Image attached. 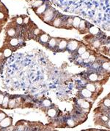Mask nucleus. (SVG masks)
<instances>
[{
	"mask_svg": "<svg viewBox=\"0 0 110 131\" xmlns=\"http://www.w3.org/2000/svg\"><path fill=\"white\" fill-rule=\"evenodd\" d=\"M57 12L55 10L53 7H49L46 11L43 13V15L40 18L42 19L46 23L51 24V23L54 21V19L56 18Z\"/></svg>",
	"mask_w": 110,
	"mask_h": 131,
	"instance_id": "1",
	"label": "nucleus"
},
{
	"mask_svg": "<svg viewBox=\"0 0 110 131\" xmlns=\"http://www.w3.org/2000/svg\"><path fill=\"white\" fill-rule=\"evenodd\" d=\"M49 8V5L46 2H45L42 5H40V7L33 9V10L35 11V14L37 16H38L40 18L43 15V13L46 11V10Z\"/></svg>",
	"mask_w": 110,
	"mask_h": 131,
	"instance_id": "2",
	"label": "nucleus"
},
{
	"mask_svg": "<svg viewBox=\"0 0 110 131\" xmlns=\"http://www.w3.org/2000/svg\"><path fill=\"white\" fill-rule=\"evenodd\" d=\"M12 118L10 116H6V117L0 122V127L1 128H5L8 127L12 125Z\"/></svg>",
	"mask_w": 110,
	"mask_h": 131,
	"instance_id": "3",
	"label": "nucleus"
},
{
	"mask_svg": "<svg viewBox=\"0 0 110 131\" xmlns=\"http://www.w3.org/2000/svg\"><path fill=\"white\" fill-rule=\"evenodd\" d=\"M49 39H50V37L47 34H45L43 32L39 36V41L41 43H42V44L48 43V42L49 41Z\"/></svg>",
	"mask_w": 110,
	"mask_h": 131,
	"instance_id": "4",
	"label": "nucleus"
},
{
	"mask_svg": "<svg viewBox=\"0 0 110 131\" xmlns=\"http://www.w3.org/2000/svg\"><path fill=\"white\" fill-rule=\"evenodd\" d=\"M78 45H79V42L76 40H71L68 42L67 47H68L70 50H75L77 47H78Z\"/></svg>",
	"mask_w": 110,
	"mask_h": 131,
	"instance_id": "5",
	"label": "nucleus"
},
{
	"mask_svg": "<svg viewBox=\"0 0 110 131\" xmlns=\"http://www.w3.org/2000/svg\"><path fill=\"white\" fill-rule=\"evenodd\" d=\"M7 34L9 37H14V36H16V30L14 27H10L7 29Z\"/></svg>",
	"mask_w": 110,
	"mask_h": 131,
	"instance_id": "6",
	"label": "nucleus"
},
{
	"mask_svg": "<svg viewBox=\"0 0 110 131\" xmlns=\"http://www.w3.org/2000/svg\"><path fill=\"white\" fill-rule=\"evenodd\" d=\"M57 44V39L56 38H51L49 41L48 42V45L50 47H56Z\"/></svg>",
	"mask_w": 110,
	"mask_h": 131,
	"instance_id": "7",
	"label": "nucleus"
},
{
	"mask_svg": "<svg viewBox=\"0 0 110 131\" xmlns=\"http://www.w3.org/2000/svg\"><path fill=\"white\" fill-rule=\"evenodd\" d=\"M9 100H10V98H9V96L8 95H5L4 97V99H3V102H2V108L3 109H8V104H9Z\"/></svg>",
	"mask_w": 110,
	"mask_h": 131,
	"instance_id": "8",
	"label": "nucleus"
},
{
	"mask_svg": "<svg viewBox=\"0 0 110 131\" xmlns=\"http://www.w3.org/2000/svg\"><path fill=\"white\" fill-rule=\"evenodd\" d=\"M81 18H79V17H75L73 19V27L75 28H78L79 26V24H80V22H81Z\"/></svg>",
	"mask_w": 110,
	"mask_h": 131,
	"instance_id": "9",
	"label": "nucleus"
},
{
	"mask_svg": "<svg viewBox=\"0 0 110 131\" xmlns=\"http://www.w3.org/2000/svg\"><path fill=\"white\" fill-rule=\"evenodd\" d=\"M10 45L12 47H16L19 45V40L17 39V38H14V37H12L10 40Z\"/></svg>",
	"mask_w": 110,
	"mask_h": 131,
	"instance_id": "10",
	"label": "nucleus"
},
{
	"mask_svg": "<svg viewBox=\"0 0 110 131\" xmlns=\"http://www.w3.org/2000/svg\"><path fill=\"white\" fill-rule=\"evenodd\" d=\"M44 2H45L44 0H35L34 3L32 4V9H35V8H37V7H40V5H42Z\"/></svg>",
	"mask_w": 110,
	"mask_h": 131,
	"instance_id": "11",
	"label": "nucleus"
},
{
	"mask_svg": "<svg viewBox=\"0 0 110 131\" xmlns=\"http://www.w3.org/2000/svg\"><path fill=\"white\" fill-rule=\"evenodd\" d=\"M67 45V42L65 39H61V41H60L58 47L60 50H64Z\"/></svg>",
	"mask_w": 110,
	"mask_h": 131,
	"instance_id": "12",
	"label": "nucleus"
},
{
	"mask_svg": "<svg viewBox=\"0 0 110 131\" xmlns=\"http://www.w3.org/2000/svg\"><path fill=\"white\" fill-rule=\"evenodd\" d=\"M81 95H83L85 98H90L92 96V92L88 90L87 88L86 89H83L81 90Z\"/></svg>",
	"mask_w": 110,
	"mask_h": 131,
	"instance_id": "13",
	"label": "nucleus"
},
{
	"mask_svg": "<svg viewBox=\"0 0 110 131\" xmlns=\"http://www.w3.org/2000/svg\"><path fill=\"white\" fill-rule=\"evenodd\" d=\"M16 99L12 98L9 100L8 109H13L14 107H16Z\"/></svg>",
	"mask_w": 110,
	"mask_h": 131,
	"instance_id": "14",
	"label": "nucleus"
},
{
	"mask_svg": "<svg viewBox=\"0 0 110 131\" xmlns=\"http://www.w3.org/2000/svg\"><path fill=\"white\" fill-rule=\"evenodd\" d=\"M90 32L93 34V35H95V34H97L98 32H99V29L97 28V27H95V26H90Z\"/></svg>",
	"mask_w": 110,
	"mask_h": 131,
	"instance_id": "15",
	"label": "nucleus"
},
{
	"mask_svg": "<svg viewBox=\"0 0 110 131\" xmlns=\"http://www.w3.org/2000/svg\"><path fill=\"white\" fill-rule=\"evenodd\" d=\"M79 106L82 108V109H89L90 108V103L88 101H87V100H85V99H84V100L81 102V103L79 104Z\"/></svg>",
	"mask_w": 110,
	"mask_h": 131,
	"instance_id": "16",
	"label": "nucleus"
},
{
	"mask_svg": "<svg viewBox=\"0 0 110 131\" xmlns=\"http://www.w3.org/2000/svg\"><path fill=\"white\" fill-rule=\"evenodd\" d=\"M47 114L49 116H51V117H54V116H55V115H56V114H57V111L55 110V109L51 108V109H48Z\"/></svg>",
	"mask_w": 110,
	"mask_h": 131,
	"instance_id": "17",
	"label": "nucleus"
},
{
	"mask_svg": "<svg viewBox=\"0 0 110 131\" xmlns=\"http://www.w3.org/2000/svg\"><path fill=\"white\" fill-rule=\"evenodd\" d=\"M86 88L91 91V92H95V86L93 84H91V83H89L86 85Z\"/></svg>",
	"mask_w": 110,
	"mask_h": 131,
	"instance_id": "18",
	"label": "nucleus"
},
{
	"mask_svg": "<svg viewBox=\"0 0 110 131\" xmlns=\"http://www.w3.org/2000/svg\"><path fill=\"white\" fill-rule=\"evenodd\" d=\"M12 54V50L10 48H6L4 51H3V55L5 58H8Z\"/></svg>",
	"mask_w": 110,
	"mask_h": 131,
	"instance_id": "19",
	"label": "nucleus"
},
{
	"mask_svg": "<svg viewBox=\"0 0 110 131\" xmlns=\"http://www.w3.org/2000/svg\"><path fill=\"white\" fill-rule=\"evenodd\" d=\"M89 79H90V81L95 82V81H97L98 79V74H91L89 76Z\"/></svg>",
	"mask_w": 110,
	"mask_h": 131,
	"instance_id": "20",
	"label": "nucleus"
},
{
	"mask_svg": "<svg viewBox=\"0 0 110 131\" xmlns=\"http://www.w3.org/2000/svg\"><path fill=\"white\" fill-rule=\"evenodd\" d=\"M86 25H87L86 21H84V20H81V22H80L79 26V28H80V30H84V29H85L86 28Z\"/></svg>",
	"mask_w": 110,
	"mask_h": 131,
	"instance_id": "21",
	"label": "nucleus"
},
{
	"mask_svg": "<svg viewBox=\"0 0 110 131\" xmlns=\"http://www.w3.org/2000/svg\"><path fill=\"white\" fill-rule=\"evenodd\" d=\"M16 23L18 26H21L22 24H24V20L23 18L21 16H18L16 18Z\"/></svg>",
	"mask_w": 110,
	"mask_h": 131,
	"instance_id": "22",
	"label": "nucleus"
},
{
	"mask_svg": "<svg viewBox=\"0 0 110 131\" xmlns=\"http://www.w3.org/2000/svg\"><path fill=\"white\" fill-rule=\"evenodd\" d=\"M42 33H43V31H41L40 29H39L38 28H35L33 30V34L35 36H40Z\"/></svg>",
	"mask_w": 110,
	"mask_h": 131,
	"instance_id": "23",
	"label": "nucleus"
},
{
	"mask_svg": "<svg viewBox=\"0 0 110 131\" xmlns=\"http://www.w3.org/2000/svg\"><path fill=\"white\" fill-rule=\"evenodd\" d=\"M51 100H49V99H45V100H43V106H45V107H49V106H51Z\"/></svg>",
	"mask_w": 110,
	"mask_h": 131,
	"instance_id": "24",
	"label": "nucleus"
},
{
	"mask_svg": "<svg viewBox=\"0 0 110 131\" xmlns=\"http://www.w3.org/2000/svg\"><path fill=\"white\" fill-rule=\"evenodd\" d=\"M90 53H89V52H85L83 54H81V58L82 59H84V60H86V59H88V58H89V56H90Z\"/></svg>",
	"mask_w": 110,
	"mask_h": 131,
	"instance_id": "25",
	"label": "nucleus"
},
{
	"mask_svg": "<svg viewBox=\"0 0 110 131\" xmlns=\"http://www.w3.org/2000/svg\"><path fill=\"white\" fill-rule=\"evenodd\" d=\"M85 52H86V47L84 46H81L78 49V54H79V55L83 54Z\"/></svg>",
	"mask_w": 110,
	"mask_h": 131,
	"instance_id": "26",
	"label": "nucleus"
},
{
	"mask_svg": "<svg viewBox=\"0 0 110 131\" xmlns=\"http://www.w3.org/2000/svg\"><path fill=\"white\" fill-rule=\"evenodd\" d=\"M23 20L24 25H28L30 23V19L28 16H24V18H23Z\"/></svg>",
	"mask_w": 110,
	"mask_h": 131,
	"instance_id": "27",
	"label": "nucleus"
},
{
	"mask_svg": "<svg viewBox=\"0 0 110 131\" xmlns=\"http://www.w3.org/2000/svg\"><path fill=\"white\" fill-rule=\"evenodd\" d=\"M7 116V114L5 113V112H3V111H0V122H1L2 120H4L5 117Z\"/></svg>",
	"mask_w": 110,
	"mask_h": 131,
	"instance_id": "28",
	"label": "nucleus"
},
{
	"mask_svg": "<svg viewBox=\"0 0 110 131\" xmlns=\"http://www.w3.org/2000/svg\"><path fill=\"white\" fill-rule=\"evenodd\" d=\"M100 45H101V42H100L99 40H95V41H94V42H93V46L94 47H100Z\"/></svg>",
	"mask_w": 110,
	"mask_h": 131,
	"instance_id": "29",
	"label": "nucleus"
},
{
	"mask_svg": "<svg viewBox=\"0 0 110 131\" xmlns=\"http://www.w3.org/2000/svg\"><path fill=\"white\" fill-rule=\"evenodd\" d=\"M109 66H110V64H109V62H105L102 64V68L104 69H107Z\"/></svg>",
	"mask_w": 110,
	"mask_h": 131,
	"instance_id": "30",
	"label": "nucleus"
},
{
	"mask_svg": "<svg viewBox=\"0 0 110 131\" xmlns=\"http://www.w3.org/2000/svg\"><path fill=\"white\" fill-rule=\"evenodd\" d=\"M104 104L105 105V106L109 107L110 106V99H106L104 102Z\"/></svg>",
	"mask_w": 110,
	"mask_h": 131,
	"instance_id": "31",
	"label": "nucleus"
},
{
	"mask_svg": "<svg viewBox=\"0 0 110 131\" xmlns=\"http://www.w3.org/2000/svg\"><path fill=\"white\" fill-rule=\"evenodd\" d=\"M67 122V125H69L70 127H73L74 126V121L72 120H68Z\"/></svg>",
	"mask_w": 110,
	"mask_h": 131,
	"instance_id": "32",
	"label": "nucleus"
},
{
	"mask_svg": "<svg viewBox=\"0 0 110 131\" xmlns=\"http://www.w3.org/2000/svg\"><path fill=\"white\" fill-rule=\"evenodd\" d=\"M88 61L90 62H94L95 61V57L94 55H90L89 58H88Z\"/></svg>",
	"mask_w": 110,
	"mask_h": 131,
	"instance_id": "33",
	"label": "nucleus"
},
{
	"mask_svg": "<svg viewBox=\"0 0 110 131\" xmlns=\"http://www.w3.org/2000/svg\"><path fill=\"white\" fill-rule=\"evenodd\" d=\"M5 18V15L2 11H0V21H2Z\"/></svg>",
	"mask_w": 110,
	"mask_h": 131,
	"instance_id": "34",
	"label": "nucleus"
},
{
	"mask_svg": "<svg viewBox=\"0 0 110 131\" xmlns=\"http://www.w3.org/2000/svg\"><path fill=\"white\" fill-rule=\"evenodd\" d=\"M5 95L2 93H0V106L2 104V102H3V99H4Z\"/></svg>",
	"mask_w": 110,
	"mask_h": 131,
	"instance_id": "35",
	"label": "nucleus"
},
{
	"mask_svg": "<svg viewBox=\"0 0 110 131\" xmlns=\"http://www.w3.org/2000/svg\"><path fill=\"white\" fill-rule=\"evenodd\" d=\"M101 118H102V120H104V122H106V121H108V116H103Z\"/></svg>",
	"mask_w": 110,
	"mask_h": 131,
	"instance_id": "36",
	"label": "nucleus"
},
{
	"mask_svg": "<svg viewBox=\"0 0 110 131\" xmlns=\"http://www.w3.org/2000/svg\"><path fill=\"white\" fill-rule=\"evenodd\" d=\"M98 63H94V67L95 68H98Z\"/></svg>",
	"mask_w": 110,
	"mask_h": 131,
	"instance_id": "37",
	"label": "nucleus"
},
{
	"mask_svg": "<svg viewBox=\"0 0 110 131\" xmlns=\"http://www.w3.org/2000/svg\"><path fill=\"white\" fill-rule=\"evenodd\" d=\"M107 72H109V73H110V66L107 68Z\"/></svg>",
	"mask_w": 110,
	"mask_h": 131,
	"instance_id": "38",
	"label": "nucleus"
},
{
	"mask_svg": "<svg viewBox=\"0 0 110 131\" xmlns=\"http://www.w3.org/2000/svg\"><path fill=\"white\" fill-rule=\"evenodd\" d=\"M108 127H110V120L108 122Z\"/></svg>",
	"mask_w": 110,
	"mask_h": 131,
	"instance_id": "39",
	"label": "nucleus"
},
{
	"mask_svg": "<svg viewBox=\"0 0 110 131\" xmlns=\"http://www.w3.org/2000/svg\"><path fill=\"white\" fill-rule=\"evenodd\" d=\"M109 53L110 54V48H109Z\"/></svg>",
	"mask_w": 110,
	"mask_h": 131,
	"instance_id": "40",
	"label": "nucleus"
},
{
	"mask_svg": "<svg viewBox=\"0 0 110 131\" xmlns=\"http://www.w3.org/2000/svg\"><path fill=\"white\" fill-rule=\"evenodd\" d=\"M44 1H45V0H44Z\"/></svg>",
	"mask_w": 110,
	"mask_h": 131,
	"instance_id": "41",
	"label": "nucleus"
}]
</instances>
